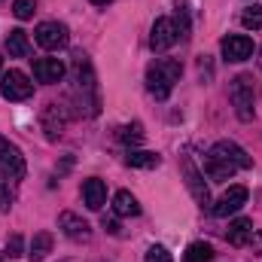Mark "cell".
<instances>
[{
    "label": "cell",
    "instance_id": "obj_1",
    "mask_svg": "<svg viewBox=\"0 0 262 262\" xmlns=\"http://www.w3.org/2000/svg\"><path fill=\"white\" fill-rule=\"evenodd\" d=\"M180 73H183L180 61H174V58H156L152 64L146 67V89H149V95L156 101H165L171 95L174 82H180Z\"/></svg>",
    "mask_w": 262,
    "mask_h": 262
},
{
    "label": "cell",
    "instance_id": "obj_2",
    "mask_svg": "<svg viewBox=\"0 0 262 262\" xmlns=\"http://www.w3.org/2000/svg\"><path fill=\"white\" fill-rule=\"evenodd\" d=\"M229 101H232L235 116L241 122H250L256 116V95H253V76L250 73H238L229 82Z\"/></svg>",
    "mask_w": 262,
    "mask_h": 262
},
{
    "label": "cell",
    "instance_id": "obj_3",
    "mask_svg": "<svg viewBox=\"0 0 262 262\" xmlns=\"http://www.w3.org/2000/svg\"><path fill=\"white\" fill-rule=\"evenodd\" d=\"M25 156H21V149L12 143V140H6L3 134H0V174L6 177V180H25Z\"/></svg>",
    "mask_w": 262,
    "mask_h": 262
},
{
    "label": "cell",
    "instance_id": "obj_4",
    "mask_svg": "<svg viewBox=\"0 0 262 262\" xmlns=\"http://www.w3.org/2000/svg\"><path fill=\"white\" fill-rule=\"evenodd\" d=\"M34 40L43 49L58 52V49H64L67 43H70V31H67V25H61V21H43V25H37Z\"/></svg>",
    "mask_w": 262,
    "mask_h": 262
},
{
    "label": "cell",
    "instance_id": "obj_5",
    "mask_svg": "<svg viewBox=\"0 0 262 262\" xmlns=\"http://www.w3.org/2000/svg\"><path fill=\"white\" fill-rule=\"evenodd\" d=\"M0 95H3L6 101H28V98L34 95V82L28 79V73L9 70V73H3V79H0Z\"/></svg>",
    "mask_w": 262,
    "mask_h": 262
},
{
    "label": "cell",
    "instance_id": "obj_6",
    "mask_svg": "<svg viewBox=\"0 0 262 262\" xmlns=\"http://www.w3.org/2000/svg\"><path fill=\"white\" fill-rule=\"evenodd\" d=\"M180 171H183V180H186V186H189L192 198H195L201 207H210V192H207V183H204L201 171L192 165V159H189V156H180Z\"/></svg>",
    "mask_w": 262,
    "mask_h": 262
},
{
    "label": "cell",
    "instance_id": "obj_7",
    "mask_svg": "<svg viewBox=\"0 0 262 262\" xmlns=\"http://www.w3.org/2000/svg\"><path fill=\"white\" fill-rule=\"evenodd\" d=\"M177 40H180V34H177L174 21H171V18H156L152 34H149V46H152V52H168Z\"/></svg>",
    "mask_w": 262,
    "mask_h": 262
},
{
    "label": "cell",
    "instance_id": "obj_8",
    "mask_svg": "<svg viewBox=\"0 0 262 262\" xmlns=\"http://www.w3.org/2000/svg\"><path fill=\"white\" fill-rule=\"evenodd\" d=\"M220 49H223L226 61H247L253 55V40L244 34H229V37H223Z\"/></svg>",
    "mask_w": 262,
    "mask_h": 262
},
{
    "label": "cell",
    "instance_id": "obj_9",
    "mask_svg": "<svg viewBox=\"0 0 262 262\" xmlns=\"http://www.w3.org/2000/svg\"><path fill=\"white\" fill-rule=\"evenodd\" d=\"M244 204H247V186H229L210 210H213V216H229V213H238Z\"/></svg>",
    "mask_w": 262,
    "mask_h": 262
},
{
    "label": "cell",
    "instance_id": "obj_10",
    "mask_svg": "<svg viewBox=\"0 0 262 262\" xmlns=\"http://www.w3.org/2000/svg\"><path fill=\"white\" fill-rule=\"evenodd\" d=\"M40 122H43V131H46V137H49V140H58V137H61V131H64V125H67L64 107H61V104H46V107H43Z\"/></svg>",
    "mask_w": 262,
    "mask_h": 262
},
{
    "label": "cell",
    "instance_id": "obj_11",
    "mask_svg": "<svg viewBox=\"0 0 262 262\" xmlns=\"http://www.w3.org/2000/svg\"><path fill=\"white\" fill-rule=\"evenodd\" d=\"M58 229L64 232L70 241H89V238H92V226H89L82 216L70 213V210H64V213L58 216Z\"/></svg>",
    "mask_w": 262,
    "mask_h": 262
},
{
    "label": "cell",
    "instance_id": "obj_12",
    "mask_svg": "<svg viewBox=\"0 0 262 262\" xmlns=\"http://www.w3.org/2000/svg\"><path fill=\"white\" fill-rule=\"evenodd\" d=\"M61 76H64V64H61L58 58H37V61H34V79H37V82L52 85V82H58Z\"/></svg>",
    "mask_w": 262,
    "mask_h": 262
},
{
    "label": "cell",
    "instance_id": "obj_13",
    "mask_svg": "<svg viewBox=\"0 0 262 262\" xmlns=\"http://www.w3.org/2000/svg\"><path fill=\"white\" fill-rule=\"evenodd\" d=\"M210 149H213V152H220L223 159H229L235 168H253V159H250L238 143H232V140H220V143H213Z\"/></svg>",
    "mask_w": 262,
    "mask_h": 262
},
{
    "label": "cell",
    "instance_id": "obj_14",
    "mask_svg": "<svg viewBox=\"0 0 262 262\" xmlns=\"http://www.w3.org/2000/svg\"><path fill=\"white\" fill-rule=\"evenodd\" d=\"M235 171H238V168H235L229 159H223L220 152L210 149V156H207V162H204V174H207L210 180H216V183H220V180H229Z\"/></svg>",
    "mask_w": 262,
    "mask_h": 262
},
{
    "label": "cell",
    "instance_id": "obj_15",
    "mask_svg": "<svg viewBox=\"0 0 262 262\" xmlns=\"http://www.w3.org/2000/svg\"><path fill=\"white\" fill-rule=\"evenodd\" d=\"M82 201H85V207L101 210V207H104V201H107V186H104V180L89 177V180L82 183Z\"/></svg>",
    "mask_w": 262,
    "mask_h": 262
},
{
    "label": "cell",
    "instance_id": "obj_16",
    "mask_svg": "<svg viewBox=\"0 0 262 262\" xmlns=\"http://www.w3.org/2000/svg\"><path fill=\"white\" fill-rule=\"evenodd\" d=\"M226 238H229V244H232V247H244V244H250V238H253V223H250L247 216L232 220V223H229Z\"/></svg>",
    "mask_w": 262,
    "mask_h": 262
},
{
    "label": "cell",
    "instance_id": "obj_17",
    "mask_svg": "<svg viewBox=\"0 0 262 262\" xmlns=\"http://www.w3.org/2000/svg\"><path fill=\"white\" fill-rule=\"evenodd\" d=\"M49 250H52V235L49 232H37L34 238H31V247H28V259L31 262H43L49 256Z\"/></svg>",
    "mask_w": 262,
    "mask_h": 262
},
{
    "label": "cell",
    "instance_id": "obj_18",
    "mask_svg": "<svg viewBox=\"0 0 262 262\" xmlns=\"http://www.w3.org/2000/svg\"><path fill=\"white\" fill-rule=\"evenodd\" d=\"M6 52H9L12 58H28L31 43H28V34H25L21 28H15V31L6 34Z\"/></svg>",
    "mask_w": 262,
    "mask_h": 262
},
{
    "label": "cell",
    "instance_id": "obj_19",
    "mask_svg": "<svg viewBox=\"0 0 262 262\" xmlns=\"http://www.w3.org/2000/svg\"><path fill=\"white\" fill-rule=\"evenodd\" d=\"M113 210H116V216H137L140 213V204H137V198L131 195L128 189H119L113 195Z\"/></svg>",
    "mask_w": 262,
    "mask_h": 262
},
{
    "label": "cell",
    "instance_id": "obj_20",
    "mask_svg": "<svg viewBox=\"0 0 262 262\" xmlns=\"http://www.w3.org/2000/svg\"><path fill=\"white\" fill-rule=\"evenodd\" d=\"M125 162H128L131 168H159L162 165V156L159 152H149V149H128Z\"/></svg>",
    "mask_w": 262,
    "mask_h": 262
},
{
    "label": "cell",
    "instance_id": "obj_21",
    "mask_svg": "<svg viewBox=\"0 0 262 262\" xmlns=\"http://www.w3.org/2000/svg\"><path fill=\"white\" fill-rule=\"evenodd\" d=\"M210 259H213V250H210V244H204V241L189 244V247H186V256H183V262H210Z\"/></svg>",
    "mask_w": 262,
    "mask_h": 262
},
{
    "label": "cell",
    "instance_id": "obj_22",
    "mask_svg": "<svg viewBox=\"0 0 262 262\" xmlns=\"http://www.w3.org/2000/svg\"><path fill=\"white\" fill-rule=\"evenodd\" d=\"M174 28H177V34H180V40H186V37H189V9H186V0H177Z\"/></svg>",
    "mask_w": 262,
    "mask_h": 262
},
{
    "label": "cell",
    "instance_id": "obj_23",
    "mask_svg": "<svg viewBox=\"0 0 262 262\" xmlns=\"http://www.w3.org/2000/svg\"><path fill=\"white\" fill-rule=\"evenodd\" d=\"M241 25H244V28H250V31H259V28H262V6H256V3H253V6H247V9L241 12Z\"/></svg>",
    "mask_w": 262,
    "mask_h": 262
},
{
    "label": "cell",
    "instance_id": "obj_24",
    "mask_svg": "<svg viewBox=\"0 0 262 262\" xmlns=\"http://www.w3.org/2000/svg\"><path fill=\"white\" fill-rule=\"evenodd\" d=\"M119 140H122V143H140V140H143V128H140V122L119 128Z\"/></svg>",
    "mask_w": 262,
    "mask_h": 262
},
{
    "label": "cell",
    "instance_id": "obj_25",
    "mask_svg": "<svg viewBox=\"0 0 262 262\" xmlns=\"http://www.w3.org/2000/svg\"><path fill=\"white\" fill-rule=\"evenodd\" d=\"M34 9H37V0H15L12 3V12H15V18H31L34 15Z\"/></svg>",
    "mask_w": 262,
    "mask_h": 262
},
{
    "label": "cell",
    "instance_id": "obj_26",
    "mask_svg": "<svg viewBox=\"0 0 262 262\" xmlns=\"http://www.w3.org/2000/svg\"><path fill=\"white\" fill-rule=\"evenodd\" d=\"M6 256H9V259L25 256V241H21V235H9V241H6Z\"/></svg>",
    "mask_w": 262,
    "mask_h": 262
},
{
    "label": "cell",
    "instance_id": "obj_27",
    "mask_svg": "<svg viewBox=\"0 0 262 262\" xmlns=\"http://www.w3.org/2000/svg\"><path fill=\"white\" fill-rule=\"evenodd\" d=\"M146 262H174V259H171V253H168L162 244H152V247L146 250Z\"/></svg>",
    "mask_w": 262,
    "mask_h": 262
},
{
    "label": "cell",
    "instance_id": "obj_28",
    "mask_svg": "<svg viewBox=\"0 0 262 262\" xmlns=\"http://www.w3.org/2000/svg\"><path fill=\"white\" fill-rule=\"evenodd\" d=\"M12 207V195H9V186H6V177L0 174V210H9Z\"/></svg>",
    "mask_w": 262,
    "mask_h": 262
},
{
    "label": "cell",
    "instance_id": "obj_29",
    "mask_svg": "<svg viewBox=\"0 0 262 262\" xmlns=\"http://www.w3.org/2000/svg\"><path fill=\"white\" fill-rule=\"evenodd\" d=\"M101 226H104L110 235H119V223H116V216H104V220H101Z\"/></svg>",
    "mask_w": 262,
    "mask_h": 262
},
{
    "label": "cell",
    "instance_id": "obj_30",
    "mask_svg": "<svg viewBox=\"0 0 262 262\" xmlns=\"http://www.w3.org/2000/svg\"><path fill=\"white\" fill-rule=\"evenodd\" d=\"M250 241H253V253H256V250H262V232H259V235L253 232V238H250Z\"/></svg>",
    "mask_w": 262,
    "mask_h": 262
},
{
    "label": "cell",
    "instance_id": "obj_31",
    "mask_svg": "<svg viewBox=\"0 0 262 262\" xmlns=\"http://www.w3.org/2000/svg\"><path fill=\"white\" fill-rule=\"evenodd\" d=\"M95 6H107V3H113V0H92Z\"/></svg>",
    "mask_w": 262,
    "mask_h": 262
},
{
    "label": "cell",
    "instance_id": "obj_32",
    "mask_svg": "<svg viewBox=\"0 0 262 262\" xmlns=\"http://www.w3.org/2000/svg\"><path fill=\"white\" fill-rule=\"evenodd\" d=\"M0 67H3V58H0Z\"/></svg>",
    "mask_w": 262,
    "mask_h": 262
}]
</instances>
